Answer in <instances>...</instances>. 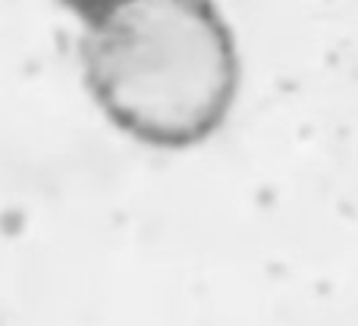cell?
Instances as JSON below:
<instances>
[{
	"mask_svg": "<svg viewBox=\"0 0 358 326\" xmlns=\"http://www.w3.org/2000/svg\"><path fill=\"white\" fill-rule=\"evenodd\" d=\"M60 3H66L69 10H76V13H79L82 19H85V16H92V13L104 10V6L117 3V0H60Z\"/></svg>",
	"mask_w": 358,
	"mask_h": 326,
	"instance_id": "2",
	"label": "cell"
},
{
	"mask_svg": "<svg viewBox=\"0 0 358 326\" xmlns=\"http://www.w3.org/2000/svg\"><path fill=\"white\" fill-rule=\"evenodd\" d=\"M79 69L94 107L161 151L217 135L242 85L239 41L214 0H117L92 13Z\"/></svg>",
	"mask_w": 358,
	"mask_h": 326,
	"instance_id": "1",
	"label": "cell"
}]
</instances>
